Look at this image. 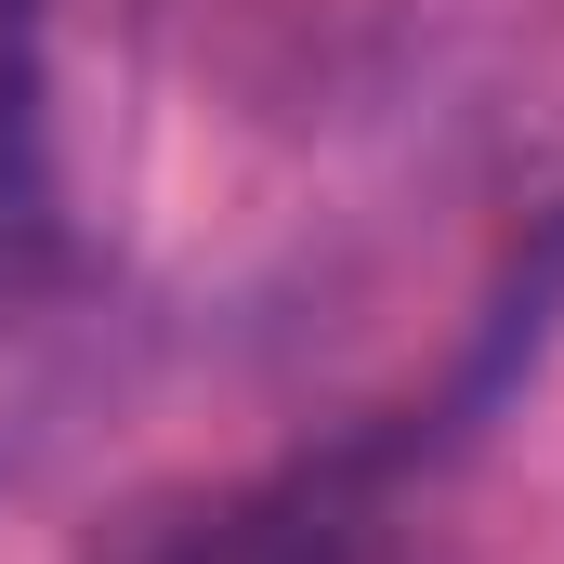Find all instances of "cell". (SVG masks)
Segmentation results:
<instances>
[{
    "mask_svg": "<svg viewBox=\"0 0 564 564\" xmlns=\"http://www.w3.org/2000/svg\"><path fill=\"white\" fill-rule=\"evenodd\" d=\"M0 263H66L40 158V0H0Z\"/></svg>",
    "mask_w": 564,
    "mask_h": 564,
    "instance_id": "3957f363",
    "label": "cell"
},
{
    "mask_svg": "<svg viewBox=\"0 0 564 564\" xmlns=\"http://www.w3.org/2000/svg\"><path fill=\"white\" fill-rule=\"evenodd\" d=\"M106 564H394V539L355 499V473H250V486L144 512Z\"/></svg>",
    "mask_w": 564,
    "mask_h": 564,
    "instance_id": "6da1fadb",
    "label": "cell"
},
{
    "mask_svg": "<svg viewBox=\"0 0 564 564\" xmlns=\"http://www.w3.org/2000/svg\"><path fill=\"white\" fill-rule=\"evenodd\" d=\"M79 394V289L66 263H0V473Z\"/></svg>",
    "mask_w": 564,
    "mask_h": 564,
    "instance_id": "7a4b0ae2",
    "label": "cell"
}]
</instances>
